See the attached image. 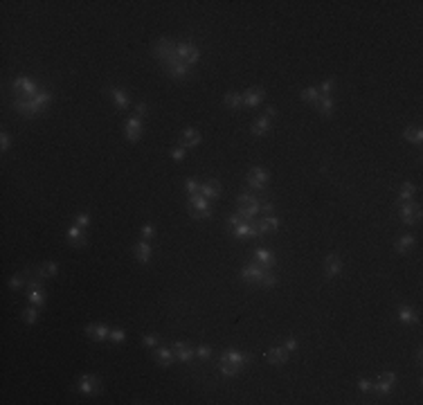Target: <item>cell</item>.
Wrapping results in <instances>:
<instances>
[{"label":"cell","mask_w":423,"mask_h":405,"mask_svg":"<svg viewBox=\"0 0 423 405\" xmlns=\"http://www.w3.org/2000/svg\"><path fill=\"white\" fill-rule=\"evenodd\" d=\"M261 198L255 194H241L236 198V214L241 216V221H255L257 214L261 212Z\"/></svg>","instance_id":"cell-1"},{"label":"cell","mask_w":423,"mask_h":405,"mask_svg":"<svg viewBox=\"0 0 423 405\" xmlns=\"http://www.w3.org/2000/svg\"><path fill=\"white\" fill-rule=\"evenodd\" d=\"M187 209L191 214V218H209L211 216V207H209V201L203 196V194H194L189 196V203H187Z\"/></svg>","instance_id":"cell-2"},{"label":"cell","mask_w":423,"mask_h":405,"mask_svg":"<svg viewBox=\"0 0 423 405\" xmlns=\"http://www.w3.org/2000/svg\"><path fill=\"white\" fill-rule=\"evenodd\" d=\"M12 106H14V111L21 113L23 117H36L38 113H43V108L38 106V102L34 97H16Z\"/></svg>","instance_id":"cell-3"},{"label":"cell","mask_w":423,"mask_h":405,"mask_svg":"<svg viewBox=\"0 0 423 405\" xmlns=\"http://www.w3.org/2000/svg\"><path fill=\"white\" fill-rule=\"evenodd\" d=\"M176 54H178V59L183 63H187V66H196L198 63V59H200V50L196 48L194 43H189V41H180L178 45H176Z\"/></svg>","instance_id":"cell-4"},{"label":"cell","mask_w":423,"mask_h":405,"mask_svg":"<svg viewBox=\"0 0 423 405\" xmlns=\"http://www.w3.org/2000/svg\"><path fill=\"white\" fill-rule=\"evenodd\" d=\"M394 385H396V374L394 372H383L380 376L371 383V392H376L378 396H387V394H392Z\"/></svg>","instance_id":"cell-5"},{"label":"cell","mask_w":423,"mask_h":405,"mask_svg":"<svg viewBox=\"0 0 423 405\" xmlns=\"http://www.w3.org/2000/svg\"><path fill=\"white\" fill-rule=\"evenodd\" d=\"M12 90H14V95H16V97H36L38 90H41V88H38L36 83L32 81V79L18 77V79H14Z\"/></svg>","instance_id":"cell-6"},{"label":"cell","mask_w":423,"mask_h":405,"mask_svg":"<svg viewBox=\"0 0 423 405\" xmlns=\"http://www.w3.org/2000/svg\"><path fill=\"white\" fill-rule=\"evenodd\" d=\"M176 41H171V38H160L158 43H155V57H158V61L162 63H169L171 59H176L178 54H176Z\"/></svg>","instance_id":"cell-7"},{"label":"cell","mask_w":423,"mask_h":405,"mask_svg":"<svg viewBox=\"0 0 423 405\" xmlns=\"http://www.w3.org/2000/svg\"><path fill=\"white\" fill-rule=\"evenodd\" d=\"M399 214H401V221L405 225H414V223L421 221V207H419V205H414L412 201L401 203Z\"/></svg>","instance_id":"cell-8"},{"label":"cell","mask_w":423,"mask_h":405,"mask_svg":"<svg viewBox=\"0 0 423 405\" xmlns=\"http://www.w3.org/2000/svg\"><path fill=\"white\" fill-rule=\"evenodd\" d=\"M77 387H79L81 394H86V396H93V394L99 392L102 381H99V376H95V374H83V376H79Z\"/></svg>","instance_id":"cell-9"},{"label":"cell","mask_w":423,"mask_h":405,"mask_svg":"<svg viewBox=\"0 0 423 405\" xmlns=\"http://www.w3.org/2000/svg\"><path fill=\"white\" fill-rule=\"evenodd\" d=\"M268 180H270V173L261 167H252L248 171V176H245V183H248L252 189H264L266 185H268Z\"/></svg>","instance_id":"cell-10"},{"label":"cell","mask_w":423,"mask_h":405,"mask_svg":"<svg viewBox=\"0 0 423 405\" xmlns=\"http://www.w3.org/2000/svg\"><path fill=\"white\" fill-rule=\"evenodd\" d=\"M27 299L32 306H38V308L45 304V291H43V284L38 282V279H32V282L27 284Z\"/></svg>","instance_id":"cell-11"},{"label":"cell","mask_w":423,"mask_h":405,"mask_svg":"<svg viewBox=\"0 0 423 405\" xmlns=\"http://www.w3.org/2000/svg\"><path fill=\"white\" fill-rule=\"evenodd\" d=\"M264 273H266V268L255 261V263H248V266L241 268V279L248 282V284H259L261 277H264Z\"/></svg>","instance_id":"cell-12"},{"label":"cell","mask_w":423,"mask_h":405,"mask_svg":"<svg viewBox=\"0 0 423 405\" xmlns=\"http://www.w3.org/2000/svg\"><path fill=\"white\" fill-rule=\"evenodd\" d=\"M142 117H129L126 119V126H124V135H126L129 142H138L140 138H142Z\"/></svg>","instance_id":"cell-13"},{"label":"cell","mask_w":423,"mask_h":405,"mask_svg":"<svg viewBox=\"0 0 423 405\" xmlns=\"http://www.w3.org/2000/svg\"><path fill=\"white\" fill-rule=\"evenodd\" d=\"M162 68L167 70V74H169L171 79H185V77H187V72H189V66H187V63L180 61L178 57L171 59L169 63H164Z\"/></svg>","instance_id":"cell-14"},{"label":"cell","mask_w":423,"mask_h":405,"mask_svg":"<svg viewBox=\"0 0 423 405\" xmlns=\"http://www.w3.org/2000/svg\"><path fill=\"white\" fill-rule=\"evenodd\" d=\"M200 140H203V138H200V131H198V128L187 126V128H183V131H180V147H185V149L198 147Z\"/></svg>","instance_id":"cell-15"},{"label":"cell","mask_w":423,"mask_h":405,"mask_svg":"<svg viewBox=\"0 0 423 405\" xmlns=\"http://www.w3.org/2000/svg\"><path fill=\"white\" fill-rule=\"evenodd\" d=\"M264 97H266V90L261 88V86L248 88V90L243 93V106H248V108H257L261 102H264Z\"/></svg>","instance_id":"cell-16"},{"label":"cell","mask_w":423,"mask_h":405,"mask_svg":"<svg viewBox=\"0 0 423 405\" xmlns=\"http://www.w3.org/2000/svg\"><path fill=\"white\" fill-rule=\"evenodd\" d=\"M324 273H326V277H338V275L342 273V259H340L338 252H329V254H326Z\"/></svg>","instance_id":"cell-17"},{"label":"cell","mask_w":423,"mask_h":405,"mask_svg":"<svg viewBox=\"0 0 423 405\" xmlns=\"http://www.w3.org/2000/svg\"><path fill=\"white\" fill-rule=\"evenodd\" d=\"M171 349H174V356L176 360H180V363H189L191 358H194V347H191L189 342H174L171 344Z\"/></svg>","instance_id":"cell-18"},{"label":"cell","mask_w":423,"mask_h":405,"mask_svg":"<svg viewBox=\"0 0 423 405\" xmlns=\"http://www.w3.org/2000/svg\"><path fill=\"white\" fill-rule=\"evenodd\" d=\"M221 183L219 180H205V183H200V194H203L207 201H216V198H221Z\"/></svg>","instance_id":"cell-19"},{"label":"cell","mask_w":423,"mask_h":405,"mask_svg":"<svg viewBox=\"0 0 423 405\" xmlns=\"http://www.w3.org/2000/svg\"><path fill=\"white\" fill-rule=\"evenodd\" d=\"M108 333H110V329L106 327V324H102V322L88 324V327H86V336H88L90 340H95V342H102V340H106V338H108Z\"/></svg>","instance_id":"cell-20"},{"label":"cell","mask_w":423,"mask_h":405,"mask_svg":"<svg viewBox=\"0 0 423 405\" xmlns=\"http://www.w3.org/2000/svg\"><path fill=\"white\" fill-rule=\"evenodd\" d=\"M266 360L270 365H284L288 360V351H286L284 344H277V347H270L268 353H266Z\"/></svg>","instance_id":"cell-21"},{"label":"cell","mask_w":423,"mask_h":405,"mask_svg":"<svg viewBox=\"0 0 423 405\" xmlns=\"http://www.w3.org/2000/svg\"><path fill=\"white\" fill-rule=\"evenodd\" d=\"M108 93H110V97H113L117 111H126V108L131 106V99H129L126 90H122V88H108Z\"/></svg>","instance_id":"cell-22"},{"label":"cell","mask_w":423,"mask_h":405,"mask_svg":"<svg viewBox=\"0 0 423 405\" xmlns=\"http://www.w3.org/2000/svg\"><path fill=\"white\" fill-rule=\"evenodd\" d=\"M255 259H257V263H261L266 270H270L275 266V254H273V250H268V248H257L255 250Z\"/></svg>","instance_id":"cell-23"},{"label":"cell","mask_w":423,"mask_h":405,"mask_svg":"<svg viewBox=\"0 0 423 405\" xmlns=\"http://www.w3.org/2000/svg\"><path fill=\"white\" fill-rule=\"evenodd\" d=\"M153 358H155V363L160 365V367H169V365H174V349L171 347H158L155 349V353H153Z\"/></svg>","instance_id":"cell-24"},{"label":"cell","mask_w":423,"mask_h":405,"mask_svg":"<svg viewBox=\"0 0 423 405\" xmlns=\"http://www.w3.org/2000/svg\"><path fill=\"white\" fill-rule=\"evenodd\" d=\"M221 356H223V358H228L230 363L236 365L239 369H241V367H245V365L250 363V356H248V353H241V351H236V349H225V351L221 353Z\"/></svg>","instance_id":"cell-25"},{"label":"cell","mask_w":423,"mask_h":405,"mask_svg":"<svg viewBox=\"0 0 423 405\" xmlns=\"http://www.w3.org/2000/svg\"><path fill=\"white\" fill-rule=\"evenodd\" d=\"M396 315H399V320L403 324H419V315H416V311L412 306H407V304H401Z\"/></svg>","instance_id":"cell-26"},{"label":"cell","mask_w":423,"mask_h":405,"mask_svg":"<svg viewBox=\"0 0 423 405\" xmlns=\"http://www.w3.org/2000/svg\"><path fill=\"white\" fill-rule=\"evenodd\" d=\"M65 237H68V241L72 243V246H77V248H83L86 243H88V239L83 237V232H81V228H79V225H72V228H68Z\"/></svg>","instance_id":"cell-27"},{"label":"cell","mask_w":423,"mask_h":405,"mask_svg":"<svg viewBox=\"0 0 423 405\" xmlns=\"http://www.w3.org/2000/svg\"><path fill=\"white\" fill-rule=\"evenodd\" d=\"M223 104L228 108H232V111H239V108H243V93H234V90H230V93H225Z\"/></svg>","instance_id":"cell-28"},{"label":"cell","mask_w":423,"mask_h":405,"mask_svg":"<svg viewBox=\"0 0 423 405\" xmlns=\"http://www.w3.org/2000/svg\"><path fill=\"white\" fill-rule=\"evenodd\" d=\"M133 252H135V259H138L140 263H149V259H151L149 241H138V243H135V248H133Z\"/></svg>","instance_id":"cell-29"},{"label":"cell","mask_w":423,"mask_h":405,"mask_svg":"<svg viewBox=\"0 0 423 405\" xmlns=\"http://www.w3.org/2000/svg\"><path fill=\"white\" fill-rule=\"evenodd\" d=\"M313 106H315V111L320 113V115L329 117V115L333 113V106H335V104H333V97H320V99H317V102L313 104Z\"/></svg>","instance_id":"cell-30"},{"label":"cell","mask_w":423,"mask_h":405,"mask_svg":"<svg viewBox=\"0 0 423 405\" xmlns=\"http://www.w3.org/2000/svg\"><path fill=\"white\" fill-rule=\"evenodd\" d=\"M268 133H270V119L264 115V117H259L252 124V135L255 138H264V135H268Z\"/></svg>","instance_id":"cell-31"},{"label":"cell","mask_w":423,"mask_h":405,"mask_svg":"<svg viewBox=\"0 0 423 405\" xmlns=\"http://www.w3.org/2000/svg\"><path fill=\"white\" fill-rule=\"evenodd\" d=\"M259 225H261V232H277L279 230V218L277 216H273V214H266L264 218L259 221Z\"/></svg>","instance_id":"cell-32"},{"label":"cell","mask_w":423,"mask_h":405,"mask_svg":"<svg viewBox=\"0 0 423 405\" xmlns=\"http://www.w3.org/2000/svg\"><path fill=\"white\" fill-rule=\"evenodd\" d=\"M403 138H405L407 142H412V144H421V142H423V131H421V126H407L405 131H403Z\"/></svg>","instance_id":"cell-33"},{"label":"cell","mask_w":423,"mask_h":405,"mask_svg":"<svg viewBox=\"0 0 423 405\" xmlns=\"http://www.w3.org/2000/svg\"><path fill=\"white\" fill-rule=\"evenodd\" d=\"M412 246H414V237H412V234H403V237H399V241L394 243V250L399 254H405Z\"/></svg>","instance_id":"cell-34"},{"label":"cell","mask_w":423,"mask_h":405,"mask_svg":"<svg viewBox=\"0 0 423 405\" xmlns=\"http://www.w3.org/2000/svg\"><path fill=\"white\" fill-rule=\"evenodd\" d=\"M219 369H221L223 376H236V374H239V367L232 365L228 358H223V356H221V360H219Z\"/></svg>","instance_id":"cell-35"},{"label":"cell","mask_w":423,"mask_h":405,"mask_svg":"<svg viewBox=\"0 0 423 405\" xmlns=\"http://www.w3.org/2000/svg\"><path fill=\"white\" fill-rule=\"evenodd\" d=\"M414 194H416V187H414V185H412V183H403L401 194H399V201H401V203L412 201V198H414Z\"/></svg>","instance_id":"cell-36"},{"label":"cell","mask_w":423,"mask_h":405,"mask_svg":"<svg viewBox=\"0 0 423 405\" xmlns=\"http://www.w3.org/2000/svg\"><path fill=\"white\" fill-rule=\"evenodd\" d=\"M38 275H41V277H57V275H59V263L45 261L41 266V270H38Z\"/></svg>","instance_id":"cell-37"},{"label":"cell","mask_w":423,"mask_h":405,"mask_svg":"<svg viewBox=\"0 0 423 405\" xmlns=\"http://www.w3.org/2000/svg\"><path fill=\"white\" fill-rule=\"evenodd\" d=\"M21 318H23V322H25V324H36V320H38V306H29V308H25V311L21 313Z\"/></svg>","instance_id":"cell-38"},{"label":"cell","mask_w":423,"mask_h":405,"mask_svg":"<svg viewBox=\"0 0 423 405\" xmlns=\"http://www.w3.org/2000/svg\"><path fill=\"white\" fill-rule=\"evenodd\" d=\"M300 97L304 99V102H311V104H315L317 99H320V90H317L315 86H311V88H304L300 93Z\"/></svg>","instance_id":"cell-39"},{"label":"cell","mask_w":423,"mask_h":405,"mask_svg":"<svg viewBox=\"0 0 423 405\" xmlns=\"http://www.w3.org/2000/svg\"><path fill=\"white\" fill-rule=\"evenodd\" d=\"M333 88H335V81L333 79H326V81H322L320 83V97H331V93H333Z\"/></svg>","instance_id":"cell-40"},{"label":"cell","mask_w":423,"mask_h":405,"mask_svg":"<svg viewBox=\"0 0 423 405\" xmlns=\"http://www.w3.org/2000/svg\"><path fill=\"white\" fill-rule=\"evenodd\" d=\"M275 284H277L275 273H273V270H266V273H264V277H261V282H259V286H264V288H273Z\"/></svg>","instance_id":"cell-41"},{"label":"cell","mask_w":423,"mask_h":405,"mask_svg":"<svg viewBox=\"0 0 423 405\" xmlns=\"http://www.w3.org/2000/svg\"><path fill=\"white\" fill-rule=\"evenodd\" d=\"M185 189H187L189 196H194V194H200V183L196 178H185Z\"/></svg>","instance_id":"cell-42"},{"label":"cell","mask_w":423,"mask_h":405,"mask_svg":"<svg viewBox=\"0 0 423 405\" xmlns=\"http://www.w3.org/2000/svg\"><path fill=\"white\" fill-rule=\"evenodd\" d=\"M108 340L113 344H119V342H124V340H126V333H124V329H113V331L108 333Z\"/></svg>","instance_id":"cell-43"},{"label":"cell","mask_w":423,"mask_h":405,"mask_svg":"<svg viewBox=\"0 0 423 405\" xmlns=\"http://www.w3.org/2000/svg\"><path fill=\"white\" fill-rule=\"evenodd\" d=\"M23 284H25V275H14L12 279H9V288H14V291H18V288H23Z\"/></svg>","instance_id":"cell-44"},{"label":"cell","mask_w":423,"mask_h":405,"mask_svg":"<svg viewBox=\"0 0 423 405\" xmlns=\"http://www.w3.org/2000/svg\"><path fill=\"white\" fill-rule=\"evenodd\" d=\"M158 342H160V338L153 336V333H149V336L142 338V344H144L147 349H155V347H158Z\"/></svg>","instance_id":"cell-45"},{"label":"cell","mask_w":423,"mask_h":405,"mask_svg":"<svg viewBox=\"0 0 423 405\" xmlns=\"http://www.w3.org/2000/svg\"><path fill=\"white\" fill-rule=\"evenodd\" d=\"M169 156H171V160H176V162H180V160L185 158V147H180V144H178V147H174V149H171V151H169Z\"/></svg>","instance_id":"cell-46"},{"label":"cell","mask_w":423,"mask_h":405,"mask_svg":"<svg viewBox=\"0 0 423 405\" xmlns=\"http://www.w3.org/2000/svg\"><path fill=\"white\" fill-rule=\"evenodd\" d=\"M196 356H198L200 360H207L211 356V349L207 347V344H200V347H196Z\"/></svg>","instance_id":"cell-47"},{"label":"cell","mask_w":423,"mask_h":405,"mask_svg":"<svg viewBox=\"0 0 423 405\" xmlns=\"http://www.w3.org/2000/svg\"><path fill=\"white\" fill-rule=\"evenodd\" d=\"M74 221H77V225L79 228H88L90 225V214H86V212H81V214H77V218H74Z\"/></svg>","instance_id":"cell-48"},{"label":"cell","mask_w":423,"mask_h":405,"mask_svg":"<svg viewBox=\"0 0 423 405\" xmlns=\"http://www.w3.org/2000/svg\"><path fill=\"white\" fill-rule=\"evenodd\" d=\"M9 147H12V138H9L7 131H3V135H0V149H3V151H7Z\"/></svg>","instance_id":"cell-49"},{"label":"cell","mask_w":423,"mask_h":405,"mask_svg":"<svg viewBox=\"0 0 423 405\" xmlns=\"http://www.w3.org/2000/svg\"><path fill=\"white\" fill-rule=\"evenodd\" d=\"M155 234V230H153V225L147 223V225H142V239H151Z\"/></svg>","instance_id":"cell-50"},{"label":"cell","mask_w":423,"mask_h":405,"mask_svg":"<svg viewBox=\"0 0 423 405\" xmlns=\"http://www.w3.org/2000/svg\"><path fill=\"white\" fill-rule=\"evenodd\" d=\"M144 115H147V104L144 102L135 104V117H144Z\"/></svg>","instance_id":"cell-51"},{"label":"cell","mask_w":423,"mask_h":405,"mask_svg":"<svg viewBox=\"0 0 423 405\" xmlns=\"http://www.w3.org/2000/svg\"><path fill=\"white\" fill-rule=\"evenodd\" d=\"M358 389H360V392H371V381H367V378H360V381H358Z\"/></svg>","instance_id":"cell-52"},{"label":"cell","mask_w":423,"mask_h":405,"mask_svg":"<svg viewBox=\"0 0 423 405\" xmlns=\"http://www.w3.org/2000/svg\"><path fill=\"white\" fill-rule=\"evenodd\" d=\"M284 347H286V351H288V353L295 351V349H297V338H288V340L284 342Z\"/></svg>","instance_id":"cell-53"},{"label":"cell","mask_w":423,"mask_h":405,"mask_svg":"<svg viewBox=\"0 0 423 405\" xmlns=\"http://www.w3.org/2000/svg\"><path fill=\"white\" fill-rule=\"evenodd\" d=\"M239 223H243V221H241L239 214H232V216H228V228H236Z\"/></svg>","instance_id":"cell-54"},{"label":"cell","mask_w":423,"mask_h":405,"mask_svg":"<svg viewBox=\"0 0 423 405\" xmlns=\"http://www.w3.org/2000/svg\"><path fill=\"white\" fill-rule=\"evenodd\" d=\"M273 209H275V205H273V203H268V201H264V203H261V212H264V216H266V214H270Z\"/></svg>","instance_id":"cell-55"},{"label":"cell","mask_w":423,"mask_h":405,"mask_svg":"<svg viewBox=\"0 0 423 405\" xmlns=\"http://www.w3.org/2000/svg\"><path fill=\"white\" fill-rule=\"evenodd\" d=\"M275 115H277V108H275V106H268V108H266V117H268V119L275 117Z\"/></svg>","instance_id":"cell-56"}]
</instances>
